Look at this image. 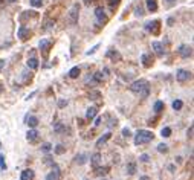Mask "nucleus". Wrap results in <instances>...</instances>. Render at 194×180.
Returning a JSON list of instances; mask_svg holds the SVG:
<instances>
[{
  "label": "nucleus",
  "mask_w": 194,
  "mask_h": 180,
  "mask_svg": "<svg viewBox=\"0 0 194 180\" xmlns=\"http://www.w3.org/2000/svg\"><path fill=\"white\" fill-rule=\"evenodd\" d=\"M153 133L148 130H139L135 136V145H144V143H148L150 140H153Z\"/></svg>",
  "instance_id": "nucleus-1"
},
{
  "label": "nucleus",
  "mask_w": 194,
  "mask_h": 180,
  "mask_svg": "<svg viewBox=\"0 0 194 180\" xmlns=\"http://www.w3.org/2000/svg\"><path fill=\"white\" fill-rule=\"evenodd\" d=\"M145 87H148V81L147 80H138L135 82H131L130 84V90L135 92V93H139L141 90H144Z\"/></svg>",
  "instance_id": "nucleus-2"
},
{
  "label": "nucleus",
  "mask_w": 194,
  "mask_h": 180,
  "mask_svg": "<svg viewBox=\"0 0 194 180\" xmlns=\"http://www.w3.org/2000/svg\"><path fill=\"white\" fill-rule=\"evenodd\" d=\"M145 29L148 31V32H151L154 35L159 34V29H161V21L159 20H154V21H150V23L145 25Z\"/></svg>",
  "instance_id": "nucleus-3"
},
{
  "label": "nucleus",
  "mask_w": 194,
  "mask_h": 180,
  "mask_svg": "<svg viewBox=\"0 0 194 180\" xmlns=\"http://www.w3.org/2000/svg\"><path fill=\"white\" fill-rule=\"evenodd\" d=\"M189 78H191V73H189L188 70H185V69H179L177 73H176V80H177L179 82H185V81H188Z\"/></svg>",
  "instance_id": "nucleus-4"
},
{
  "label": "nucleus",
  "mask_w": 194,
  "mask_h": 180,
  "mask_svg": "<svg viewBox=\"0 0 194 180\" xmlns=\"http://www.w3.org/2000/svg\"><path fill=\"white\" fill-rule=\"evenodd\" d=\"M78 11H80V6L73 5L72 9H70V12H69V23L72 25V26L78 21Z\"/></svg>",
  "instance_id": "nucleus-5"
},
{
  "label": "nucleus",
  "mask_w": 194,
  "mask_h": 180,
  "mask_svg": "<svg viewBox=\"0 0 194 180\" xmlns=\"http://www.w3.org/2000/svg\"><path fill=\"white\" fill-rule=\"evenodd\" d=\"M177 50H179V55L182 56V58H189V56H191V54H193L191 46H187V45H182Z\"/></svg>",
  "instance_id": "nucleus-6"
},
{
  "label": "nucleus",
  "mask_w": 194,
  "mask_h": 180,
  "mask_svg": "<svg viewBox=\"0 0 194 180\" xmlns=\"http://www.w3.org/2000/svg\"><path fill=\"white\" fill-rule=\"evenodd\" d=\"M95 17H96V20H98L101 25L107 23V15H105V12H104L103 8H96V9H95Z\"/></svg>",
  "instance_id": "nucleus-7"
},
{
  "label": "nucleus",
  "mask_w": 194,
  "mask_h": 180,
  "mask_svg": "<svg viewBox=\"0 0 194 180\" xmlns=\"http://www.w3.org/2000/svg\"><path fill=\"white\" fill-rule=\"evenodd\" d=\"M52 173H49L46 175V180H58L60 179V168L57 165H52Z\"/></svg>",
  "instance_id": "nucleus-8"
},
{
  "label": "nucleus",
  "mask_w": 194,
  "mask_h": 180,
  "mask_svg": "<svg viewBox=\"0 0 194 180\" xmlns=\"http://www.w3.org/2000/svg\"><path fill=\"white\" fill-rule=\"evenodd\" d=\"M20 180H34V171L32 169H23L20 175Z\"/></svg>",
  "instance_id": "nucleus-9"
},
{
  "label": "nucleus",
  "mask_w": 194,
  "mask_h": 180,
  "mask_svg": "<svg viewBox=\"0 0 194 180\" xmlns=\"http://www.w3.org/2000/svg\"><path fill=\"white\" fill-rule=\"evenodd\" d=\"M38 134H40V133H38L35 128H31V130L28 131V134H26V139H28L29 142H35V140L38 139Z\"/></svg>",
  "instance_id": "nucleus-10"
},
{
  "label": "nucleus",
  "mask_w": 194,
  "mask_h": 180,
  "mask_svg": "<svg viewBox=\"0 0 194 180\" xmlns=\"http://www.w3.org/2000/svg\"><path fill=\"white\" fill-rule=\"evenodd\" d=\"M38 46H40V49L43 50V54L47 55V52H49V47H51V41H49V40H41Z\"/></svg>",
  "instance_id": "nucleus-11"
},
{
  "label": "nucleus",
  "mask_w": 194,
  "mask_h": 180,
  "mask_svg": "<svg viewBox=\"0 0 194 180\" xmlns=\"http://www.w3.org/2000/svg\"><path fill=\"white\" fill-rule=\"evenodd\" d=\"M151 47H153V49H154V52H156V54L159 55V56H162V55H164V47H162V45H161L159 41H153Z\"/></svg>",
  "instance_id": "nucleus-12"
},
{
  "label": "nucleus",
  "mask_w": 194,
  "mask_h": 180,
  "mask_svg": "<svg viewBox=\"0 0 194 180\" xmlns=\"http://www.w3.org/2000/svg\"><path fill=\"white\" fill-rule=\"evenodd\" d=\"M96 113H98V110H96L95 107H89V108H87V113H86V119L87 121H92L96 116Z\"/></svg>",
  "instance_id": "nucleus-13"
},
{
  "label": "nucleus",
  "mask_w": 194,
  "mask_h": 180,
  "mask_svg": "<svg viewBox=\"0 0 194 180\" xmlns=\"http://www.w3.org/2000/svg\"><path fill=\"white\" fill-rule=\"evenodd\" d=\"M110 137H112V133H105L104 136H101V137L98 139V140H96V147H101V145H103V143H105V142H107V140L110 139Z\"/></svg>",
  "instance_id": "nucleus-14"
},
{
  "label": "nucleus",
  "mask_w": 194,
  "mask_h": 180,
  "mask_svg": "<svg viewBox=\"0 0 194 180\" xmlns=\"http://www.w3.org/2000/svg\"><path fill=\"white\" fill-rule=\"evenodd\" d=\"M28 35H29V29H26L25 26H20V28H19V37H20V40H26V38H28Z\"/></svg>",
  "instance_id": "nucleus-15"
},
{
  "label": "nucleus",
  "mask_w": 194,
  "mask_h": 180,
  "mask_svg": "<svg viewBox=\"0 0 194 180\" xmlns=\"http://www.w3.org/2000/svg\"><path fill=\"white\" fill-rule=\"evenodd\" d=\"M99 162H101V154H99V153H95V154L92 156V160H90L92 166H93V168H98Z\"/></svg>",
  "instance_id": "nucleus-16"
},
{
  "label": "nucleus",
  "mask_w": 194,
  "mask_h": 180,
  "mask_svg": "<svg viewBox=\"0 0 194 180\" xmlns=\"http://www.w3.org/2000/svg\"><path fill=\"white\" fill-rule=\"evenodd\" d=\"M147 9L150 12H154L157 9V2L156 0H147Z\"/></svg>",
  "instance_id": "nucleus-17"
},
{
  "label": "nucleus",
  "mask_w": 194,
  "mask_h": 180,
  "mask_svg": "<svg viewBox=\"0 0 194 180\" xmlns=\"http://www.w3.org/2000/svg\"><path fill=\"white\" fill-rule=\"evenodd\" d=\"M26 124H28L31 128H35V127L38 125V119H37L35 116H29L28 119H26Z\"/></svg>",
  "instance_id": "nucleus-18"
},
{
  "label": "nucleus",
  "mask_w": 194,
  "mask_h": 180,
  "mask_svg": "<svg viewBox=\"0 0 194 180\" xmlns=\"http://www.w3.org/2000/svg\"><path fill=\"white\" fill-rule=\"evenodd\" d=\"M103 81V73L101 72H96V73H93V78H92V84H99V82Z\"/></svg>",
  "instance_id": "nucleus-19"
},
{
  "label": "nucleus",
  "mask_w": 194,
  "mask_h": 180,
  "mask_svg": "<svg viewBox=\"0 0 194 180\" xmlns=\"http://www.w3.org/2000/svg\"><path fill=\"white\" fill-rule=\"evenodd\" d=\"M75 162H77L78 165H84L86 162H87V156H86V154H83V153H81V154H78L77 157H75Z\"/></svg>",
  "instance_id": "nucleus-20"
},
{
  "label": "nucleus",
  "mask_w": 194,
  "mask_h": 180,
  "mask_svg": "<svg viewBox=\"0 0 194 180\" xmlns=\"http://www.w3.org/2000/svg\"><path fill=\"white\" fill-rule=\"evenodd\" d=\"M142 64H144V67H150V66L153 64V60H150V56L147 54H144L142 55Z\"/></svg>",
  "instance_id": "nucleus-21"
},
{
  "label": "nucleus",
  "mask_w": 194,
  "mask_h": 180,
  "mask_svg": "<svg viewBox=\"0 0 194 180\" xmlns=\"http://www.w3.org/2000/svg\"><path fill=\"white\" fill-rule=\"evenodd\" d=\"M28 67L29 69H37L38 67V60L34 58V56H32V58H29L28 60Z\"/></svg>",
  "instance_id": "nucleus-22"
},
{
  "label": "nucleus",
  "mask_w": 194,
  "mask_h": 180,
  "mask_svg": "<svg viewBox=\"0 0 194 180\" xmlns=\"http://www.w3.org/2000/svg\"><path fill=\"white\" fill-rule=\"evenodd\" d=\"M153 110L156 112V113L162 112V110H164V102H162V101H156V102H154V105H153Z\"/></svg>",
  "instance_id": "nucleus-23"
},
{
  "label": "nucleus",
  "mask_w": 194,
  "mask_h": 180,
  "mask_svg": "<svg viewBox=\"0 0 194 180\" xmlns=\"http://www.w3.org/2000/svg\"><path fill=\"white\" fill-rule=\"evenodd\" d=\"M80 72H81L80 67H72V69L69 70V76H70V78H78Z\"/></svg>",
  "instance_id": "nucleus-24"
},
{
  "label": "nucleus",
  "mask_w": 194,
  "mask_h": 180,
  "mask_svg": "<svg viewBox=\"0 0 194 180\" xmlns=\"http://www.w3.org/2000/svg\"><path fill=\"white\" fill-rule=\"evenodd\" d=\"M127 173H129L130 175H133L136 173V163L135 162H130V163L127 165Z\"/></svg>",
  "instance_id": "nucleus-25"
},
{
  "label": "nucleus",
  "mask_w": 194,
  "mask_h": 180,
  "mask_svg": "<svg viewBox=\"0 0 194 180\" xmlns=\"http://www.w3.org/2000/svg\"><path fill=\"white\" fill-rule=\"evenodd\" d=\"M54 151H55V154H64L66 153V147H63L60 143V145H57L55 148H54Z\"/></svg>",
  "instance_id": "nucleus-26"
},
{
  "label": "nucleus",
  "mask_w": 194,
  "mask_h": 180,
  "mask_svg": "<svg viewBox=\"0 0 194 180\" xmlns=\"http://www.w3.org/2000/svg\"><path fill=\"white\" fill-rule=\"evenodd\" d=\"M182 107H183V102L180 99H176L174 102H173V108H174V110H180Z\"/></svg>",
  "instance_id": "nucleus-27"
},
{
  "label": "nucleus",
  "mask_w": 194,
  "mask_h": 180,
  "mask_svg": "<svg viewBox=\"0 0 194 180\" xmlns=\"http://www.w3.org/2000/svg\"><path fill=\"white\" fill-rule=\"evenodd\" d=\"M157 151L159 153H168V145H167V143H159V145H157Z\"/></svg>",
  "instance_id": "nucleus-28"
},
{
  "label": "nucleus",
  "mask_w": 194,
  "mask_h": 180,
  "mask_svg": "<svg viewBox=\"0 0 194 180\" xmlns=\"http://www.w3.org/2000/svg\"><path fill=\"white\" fill-rule=\"evenodd\" d=\"M51 150H52V145H51L49 142H45V143H43V145H41V151H45V153H49Z\"/></svg>",
  "instance_id": "nucleus-29"
},
{
  "label": "nucleus",
  "mask_w": 194,
  "mask_h": 180,
  "mask_svg": "<svg viewBox=\"0 0 194 180\" xmlns=\"http://www.w3.org/2000/svg\"><path fill=\"white\" fill-rule=\"evenodd\" d=\"M0 169L2 171L6 169V162H5V156L3 154H0Z\"/></svg>",
  "instance_id": "nucleus-30"
},
{
  "label": "nucleus",
  "mask_w": 194,
  "mask_h": 180,
  "mask_svg": "<svg viewBox=\"0 0 194 180\" xmlns=\"http://www.w3.org/2000/svg\"><path fill=\"white\" fill-rule=\"evenodd\" d=\"M162 136H164V137H170V136H171V128H170V127L162 128Z\"/></svg>",
  "instance_id": "nucleus-31"
},
{
  "label": "nucleus",
  "mask_w": 194,
  "mask_h": 180,
  "mask_svg": "<svg viewBox=\"0 0 194 180\" xmlns=\"http://www.w3.org/2000/svg\"><path fill=\"white\" fill-rule=\"evenodd\" d=\"M148 93H150V89H148V87H145L144 90H141V92H139V96H141V98H147Z\"/></svg>",
  "instance_id": "nucleus-32"
},
{
  "label": "nucleus",
  "mask_w": 194,
  "mask_h": 180,
  "mask_svg": "<svg viewBox=\"0 0 194 180\" xmlns=\"http://www.w3.org/2000/svg\"><path fill=\"white\" fill-rule=\"evenodd\" d=\"M31 5L34 8H40L43 5V0H31Z\"/></svg>",
  "instance_id": "nucleus-33"
},
{
  "label": "nucleus",
  "mask_w": 194,
  "mask_h": 180,
  "mask_svg": "<svg viewBox=\"0 0 194 180\" xmlns=\"http://www.w3.org/2000/svg\"><path fill=\"white\" fill-rule=\"evenodd\" d=\"M122 136H124V137H130L131 136V131H130V128H122Z\"/></svg>",
  "instance_id": "nucleus-34"
},
{
  "label": "nucleus",
  "mask_w": 194,
  "mask_h": 180,
  "mask_svg": "<svg viewBox=\"0 0 194 180\" xmlns=\"http://www.w3.org/2000/svg\"><path fill=\"white\" fill-rule=\"evenodd\" d=\"M139 160H141V162H144V163H147V162L150 160V157H148V154H141Z\"/></svg>",
  "instance_id": "nucleus-35"
},
{
  "label": "nucleus",
  "mask_w": 194,
  "mask_h": 180,
  "mask_svg": "<svg viewBox=\"0 0 194 180\" xmlns=\"http://www.w3.org/2000/svg\"><path fill=\"white\" fill-rule=\"evenodd\" d=\"M98 47H99V45L93 46V47H92V49H90L89 52H87V55H92V54H95V52H96V49H98Z\"/></svg>",
  "instance_id": "nucleus-36"
},
{
  "label": "nucleus",
  "mask_w": 194,
  "mask_h": 180,
  "mask_svg": "<svg viewBox=\"0 0 194 180\" xmlns=\"http://www.w3.org/2000/svg\"><path fill=\"white\" fill-rule=\"evenodd\" d=\"M118 5H119V0H110V6H118Z\"/></svg>",
  "instance_id": "nucleus-37"
},
{
  "label": "nucleus",
  "mask_w": 194,
  "mask_h": 180,
  "mask_svg": "<svg viewBox=\"0 0 194 180\" xmlns=\"http://www.w3.org/2000/svg\"><path fill=\"white\" fill-rule=\"evenodd\" d=\"M193 130H194V128H193V125H191V127L188 128V131H187V134H188V137H189V139L193 137Z\"/></svg>",
  "instance_id": "nucleus-38"
},
{
  "label": "nucleus",
  "mask_w": 194,
  "mask_h": 180,
  "mask_svg": "<svg viewBox=\"0 0 194 180\" xmlns=\"http://www.w3.org/2000/svg\"><path fill=\"white\" fill-rule=\"evenodd\" d=\"M90 96H93V98H92V99H98L99 93H98V92H92V93H90Z\"/></svg>",
  "instance_id": "nucleus-39"
},
{
  "label": "nucleus",
  "mask_w": 194,
  "mask_h": 180,
  "mask_svg": "<svg viewBox=\"0 0 194 180\" xmlns=\"http://www.w3.org/2000/svg\"><path fill=\"white\" fill-rule=\"evenodd\" d=\"M105 173H107V168H99L98 169V174L101 175V174H105Z\"/></svg>",
  "instance_id": "nucleus-40"
},
{
  "label": "nucleus",
  "mask_w": 194,
  "mask_h": 180,
  "mask_svg": "<svg viewBox=\"0 0 194 180\" xmlns=\"http://www.w3.org/2000/svg\"><path fill=\"white\" fill-rule=\"evenodd\" d=\"M168 169H170V173H174L176 166H174V165H168Z\"/></svg>",
  "instance_id": "nucleus-41"
},
{
  "label": "nucleus",
  "mask_w": 194,
  "mask_h": 180,
  "mask_svg": "<svg viewBox=\"0 0 194 180\" xmlns=\"http://www.w3.org/2000/svg\"><path fill=\"white\" fill-rule=\"evenodd\" d=\"M66 104H67V101H60V102H58V105H60V107H64Z\"/></svg>",
  "instance_id": "nucleus-42"
},
{
  "label": "nucleus",
  "mask_w": 194,
  "mask_h": 180,
  "mask_svg": "<svg viewBox=\"0 0 194 180\" xmlns=\"http://www.w3.org/2000/svg\"><path fill=\"white\" fill-rule=\"evenodd\" d=\"M99 124H101V118H96V119H95V125L98 127Z\"/></svg>",
  "instance_id": "nucleus-43"
},
{
  "label": "nucleus",
  "mask_w": 194,
  "mask_h": 180,
  "mask_svg": "<svg viewBox=\"0 0 194 180\" xmlns=\"http://www.w3.org/2000/svg\"><path fill=\"white\" fill-rule=\"evenodd\" d=\"M136 14H138V15H142L144 12H142V9H141V8H138V9H136Z\"/></svg>",
  "instance_id": "nucleus-44"
},
{
  "label": "nucleus",
  "mask_w": 194,
  "mask_h": 180,
  "mask_svg": "<svg viewBox=\"0 0 194 180\" xmlns=\"http://www.w3.org/2000/svg\"><path fill=\"white\" fill-rule=\"evenodd\" d=\"M3 66H5V61H3V60H0V70L3 69Z\"/></svg>",
  "instance_id": "nucleus-45"
},
{
  "label": "nucleus",
  "mask_w": 194,
  "mask_h": 180,
  "mask_svg": "<svg viewBox=\"0 0 194 180\" xmlns=\"http://www.w3.org/2000/svg\"><path fill=\"white\" fill-rule=\"evenodd\" d=\"M173 23H174V19H168V25L173 26Z\"/></svg>",
  "instance_id": "nucleus-46"
},
{
  "label": "nucleus",
  "mask_w": 194,
  "mask_h": 180,
  "mask_svg": "<svg viewBox=\"0 0 194 180\" xmlns=\"http://www.w3.org/2000/svg\"><path fill=\"white\" fill-rule=\"evenodd\" d=\"M139 180H150V177H148V175H142V177H141Z\"/></svg>",
  "instance_id": "nucleus-47"
},
{
  "label": "nucleus",
  "mask_w": 194,
  "mask_h": 180,
  "mask_svg": "<svg viewBox=\"0 0 194 180\" xmlns=\"http://www.w3.org/2000/svg\"><path fill=\"white\" fill-rule=\"evenodd\" d=\"M35 93H37V92H32V93H31V95H28V98H26V99H31V98H32V96H34Z\"/></svg>",
  "instance_id": "nucleus-48"
},
{
  "label": "nucleus",
  "mask_w": 194,
  "mask_h": 180,
  "mask_svg": "<svg viewBox=\"0 0 194 180\" xmlns=\"http://www.w3.org/2000/svg\"><path fill=\"white\" fill-rule=\"evenodd\" d=\"M167 2H168V3H170V5H173V3L176 2V0H167Z\"/></svg>",
  "instance_id": "nucleus-49"
},
{
  "label": "nucleus",
  "mask_w": 194,
  "mask_h": 180,
  "mask_svg": "<svg viewBox=\"0 0 194 180\" xmlns=\"http://www.w3.org/2000/svg\"><path fill=\"white\" fill-rule=\"evenodd\" d=\"M8 2H17V0H8Z\"/></svg>",
  "instance_id": "nucleus-50"
},
{
  "label": "nucleus",
  "mask_w": 194,
  "mask_h": 180,
  "mask_svg": "<svg viewBox=\"0 0 194 180\" xmlns=\"http://www.w3.org/2000/svg\"><path fill=\"white\" fill-rule=\"evenodd\" d=\"M0 148H2V142H0Z\"/></svg>",
  "instance_id": "nucleus-51"
}]
</instances>
